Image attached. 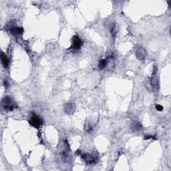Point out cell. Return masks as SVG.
<instances>
[{
  "instance_id": "obj_7",
  "label": "cell",
  "mask_w": 171,
  "mask_h": 171,
  "mask_svg": "<svg viewBox=\"0 0 171 171\" xmlns=\"http://www.w3.org/2000/svg\"><path fill=\"white\" fill-rule=\"evenodd\" d=\"M10 32L13 36H18L22 35L23 32V29L20 27H18L15 26H12V27L10 28Z\"/></svg>"
},
{
  "instance_id": "obj_4",
  "label": "cell",
  "mask_w": 171,
  "mask_h": 171,
  "mask_svg": "<svg viewBox=\"0 0 171 171\" xmlns=\"http://www.w3.org/2000/svg\"><path fill=\"white\" fill-rule=\"evenodd\" d=\"M29 123L32 126L35 127L36 128H39L40 126L43 124V120L39 116L33 114V115L30 118V120H29Z\"/></svg>"
},
{
  "instance_id": "obj_1",
  "label": "cell",
  "mask_w": 171,
  "mask_h": 171,
  "mask_svg": "<svg viewBox=\"0 0 171 171\" xmlns=\"http://www.w3.org/2000/svg\"><path fill=\"white\" fill-rule=\"evenodd\" d=\"M58 155L59 156V159H61L62 162L66 163V162H68L70 161V148L68 143L67 140H64L62 145L59 146L58 148Z\"/></svg>"
},
{
  "instance_id": "obj_2",
  "label": "cell",
  "mask_w": 171,
  "mask_h": 171,
  "mask_svg": "<svg viewBox=\"0 0 171 171\" xmlns=\"http://www.w3.org/2000/svg\"><path fill=\"white\" fill-rule=\"evenodd\" d=\"M1 106L5 111H8V112L9 111H13L18 108L17 105H16L13 99L8 96H6L3 98L1 101Z\"/></svg>"
},
{
  "instance_id": "obj_9",
  "label": "cell",
  "mask_w": 171,
  "mask_h": 171,
  "mask_svg": "<svg viewBox=\"0 0 171 171\" xmlns=\"http://www.w3.org/2000/svg\"><path fill=\"white\" fill-rule=\"evenodd\" d=\"M75 110H76V106L74 104L69 103V104H66L64 106V111L66 114H72L75 112Z\"/></svg>"
},
{
  "instance_id": "obj_3",
  "label": "cell",
  "mask_w": 171,
  "mask_h": 171,
  "mask_svg": "<svg viewBox=\"0 0 171 171\" xmlns=\"http://www.w3.org/2000/svg\"><path fill=\"white\" fill-rule=\"evenodd\" d=\"M82 159L88 164H94L98 161V154L96 152L92 154H85L82 155Z\"/></svg>"
},
{
  "instance_id": "obj_11",
  "label": "cell",
  "mask_w": 171,
  "mask_h": 171,
  "mask_svg": "<svg viewBox=\"0 0 171 171\" xmlns=\"http://www.w3.org/2000/svg\"><path fill=\"white\" fill-rule=\"evenodd\" d=\"M1 63L3 64V66H4L5 68H7L10 64V60H9V59H8L7 56L5 55L4 52H1Z\"/></svg>"
},
{
  "instance_id": "obj_10",
  "label": "cell",
  "mask_w": 171,
  "mask_h": 171,
  "mask_svg": "<svg viewBox=\"0 0 171 171\" xmlns=\"http://www.w3.org/2000/svg\"><path fill=\"white\" fill-rule=\"evenodd\" d=\"M130 128L133 130V131H139V130H142V126L139 122L138 121H134L132 122L131 125H130Z\"/></svg>"
},
{
  "instance_id": "obj_12",
  "label": "cell",
  "mask_w": 171,
  "mask_h": 171,
  "mask_svg": "<svg viewBox=\"0 0 171 171\" xmlns=\"http://www.w3.org/2000/svg\"><path fill=\"white\" fill-rule=\"evenodd\" d=\"M118 32V26L116 23H114L113 26L111 28V34H112V36L115 37L116 36Z\"/></svg>"
},
{
  "instance_id": "obj_8",
  "label": "cell",
  "mask_w": 171,
  "mask_h": 171,
  "mask_svg": "<svg viewBox=\"0 0 171 171\" xmlns=\"http://www.w3.org/2000/svg\"><path fill=\"white\" fill-rule=\"evenodd\" d=\"M136 56L140 60H144L146 58V51L143 48H138L137 52H136Z\"/></svg>"
},
{
  "instance_id": "obj_5",
  "label": "cell",
  "mask_w": 171,
  "mask_h": 171,
  "mask_svg": "<svg viewBox=\"0 0 171 171\" xmlns=\"http://www.w3.org/2000/svg\"><path fill=\"white\" fill-rule=\"evenodd\" d=\"M82 40L80 39V37H78V36H74L73 37L71 49H72V50L74 51L79 50L81 47H82Z\"/></svg>"
},
{
  "instance_id": "obj_14",
  "label": "cell",
  "mask_w": 171,
  "mask_h": 171,
  "mask_svg": "<svg viewBox=\"0 0 171 171\" xmlns=\"http://www.w3.org/2000/svg\"><path fill=\"white\" fill-rule=\"evenodd\" d=\"M156 109L159 111V112H161V111H162V110H163V106L161 105H160V104H156Z\"/></svg>"
},
{
  "instance_id": "obj_6",
  "label": "cell",
  "mask_w": 171,
  "mask_h": 171,
  "mask_svg": "<svg viewBox=\"0 0 171 171\" xmlns=\"http://www.w3.org/2000/svg\"><path fill=\"white\" fill-rule=\"evenodd\" d=\"M150 84L151 86V89L154 92H156L159 88V79L156 76V74H153V76L150 79Z\"/></svg>"
},
{
  "instance_id": "obj_13",
  "label": "cell",
  "mask_w": 171,
  "mask_h": 171,
  "mask_svg": "<svg viewBox=\"0 0 171 171\" xmlns=\"http://www.w3.org/2000/svg\"><path fill=\"white\" fill-rule=\"evenodd\" d=\"M107 64H108V59H102L100 61L99 64H98V67L100 70H103L107 66Z\"/></svg>"
}]
</instances>
